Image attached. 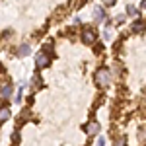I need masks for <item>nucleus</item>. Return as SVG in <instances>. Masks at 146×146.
<instances>
[{
	"label": "nucleus",
	"mask_w": 146,
	"mask_h": 146,
	"mask_svg": "<svg viewBox=\"0 0 146 146\" xmlns=\"http://www.w3.org/2000/svg\"><path fill=\"white\" fill-rule=\"evenodd\" d=\"M94 78H96V84H98V86H107V84L111 82V74H109L107 68H100Z\"/></svg>",
	"instance_id": "nucleus-1"
},
{
	"label": "nucleus",
	"mask_w": 146,
	"mask_h": 146,
	"mask_svg": "<svg viewBox=\"0 0 146 146\" xmlns=\"http://www.w3.org/2000/svg\"><path fill=\"white\" fill-rule=\"evenodd\" d=\"M35 64H37V68H45V66H49L51 64V56L47 55V53H39V55L35 56Z\"/></svg>",
	"instance_id": "nucleus-2"
},
{
	"label": "nucleus",
	"mask_w": 146,
	"mask_h": 146,
	"mask_svg": "<svg viewBox=\"0 0 146 146\" xmlns=\"http://www.w3.org/2000/svg\"><path fill=\"white\" fill-rule=\"evenodd\" d=\"M96 39H98V35H96V31H94V29L86 27V29L82 31V41H84V43L92 45V43H96Z\"/></svg>",
	"instance_id": "nucleus-3"
},
{
	"label": "nucleus",
	"mask_w": 146,
	"mask_h": 146,
	"mask_svg": "<svg viewBox=\"0 0 146 146\" xmlns=\"http://www.w3.org/2000/svg\"><path fill=\"white\" fill-rule=\"evenodd\" d=\"M144 27H146V20L136 18L135 23H133V31H135V33H142V31H144Z\"/></svg>",
	"instance_id": "nucleus-4"
},
{
	"label": "nucleus",
	"mask_w": 146,
	"mask_h": 146,
	"mask_svg": "<svg viewBox=\"0 0 146 146\" xmlns=\"http://www.w3.org/2000/svg\"><path fill=\"white\" fill-rule=\"evenodd\" d=\"M98 131H100V123L98 121H90V123L86 125V133L88 135H96Z\"/></svg>",
	"instance_id": "nucleus-5"
},
{
	"label": "nucleus",
	"mask_w": 146,
	"mask_h": 146,
	"mask_svg": "<svg viewBox=\"0 0 146 146\" xmlns=\"http://www.w3.org/2000/svg\"><path fill=\"white\" fill-rule=\"evenodd\" d=\"M12 84H6V86H2L0 88V96L4 98V100H8V98H12Z\"/></svg>",
	"instance_id": "nucleus-6"
},
{
	"label": "nucleus",
	"mask_w": 146,
	"mask_h": 146,
	"mask_svg": "<svg viewBox=\"0 0 146 146\" xmlns=\"http://www.w3.org/2000/svg\"><path fill=\"white\" fill-rule=\"evenodd\" d=\"M10 115H12L10 107H2V109H0V123H6V121L10 119Z\"/></svg>",
	"instance_id": "nucleus-7"
},
{
	"label": "nucleus",
	"mask_w": 146,
	"mask_h": 146,
	"mask_svg": "<svg viewBox=\"0 0 146 146\" xmlns=\"http://www.w3.org/2000/svg\"><path fill=\"white\" fill-rule=\"evenodd\" d=\"M94 18H96V22H105V14H103V10H101L100 6L94 10Z\"/></svg>",
	"instance_id": "nucleus-8"
},
{
	"label": "nucleus",
	"mask_w": 146,
	"mask_h": 146,
	"mask_svg": "<svg viewBox=\"0 0 146 146\" xmlns=\"http://www.w3.org/2000/svg\"><path fill=\"white\" fill-rule=\"evenodd\" d=\"M31 53V47L29 45H22L20 49H18V56H27Z\"/></svg>",
	"instance_id": "nucleus-9"
},
{
	"label": "nucleus",
	"mask_w": 146,
	"mask_h": 146,
	"mask_svg": "<svg viewBox=\"0 0 146 146\" xmlns=\"http://www.w3.org/2000/svg\"><path fill=\"white\" fill-rule=\"evenodd\" d=\"M127 14L133 16V18H138V10H136L135 6H129V8H127Z\"/></svg>",
	"instance_id": "nucleus-10"
},
{
	"label": "nucleus",
	"mask_w": 146,
	"mask_h": 146,
	"mask_svg": "<svg viewBox=\"0 0 146 146\" xmlns=\"http://www.w3.org/2000/svg\"><path fill=\"white\" fill-rule=\"evenodd\" d=\"M125 20H127V16H125V14H119V16L115 18V22L119 23V25H121V23H125Z\"/></svg>",
	"instance_id": "nucleus-11"
},
{
	"label": "nucleus",
	"mask_w": 146,
	"mask_h": 146,
	"mask_svg": "<svg viewBox=\"0 0 146 146\" xmlns=\"http://www.w3.org/2000/svg\"><path fill=\"white\" fill-rule=\"evenodd\" d=\"M12 140H14L16 144L20 142V131H14V135H12Z\"/></svg>",
	"instance_id": "nucleus-12"
},
{
	"label": "nucleus",
	"mask_w": 146,
	"mask_h": 146,
	"mask_svg": "<svg viewBox=\"0 0 146 146\" xmlns=\"http://www.w3.org/2000/svg\"><path fill=\"white\" fill-rule=\"evenodd\" d=\"M96 146H105V138H103V136H98V140H96Z\"/></svg>",
	"instance_id": "nucleus-13"
},
{
	"label": "nucleus",
	"mask_w": 146,
	"mask_h": 146,
	"mask_svg": "<svg viewBox=\"0 0 146 146\" xmlns=\"http://www.w3.org/2000/svg\"><path fill=\"white\" fill-rule=\"evenodd\" d=\"M39 82H41L39 76H33V78H31V84H33V86H39Z\"/></svg>",
	"instance_id": "nucleus-14"
},
{
	"label": "nucleus",
	"mask_w": 146,
	"mask_h": 146,
	"mask_svg": "<svg viewBox=\"0 0 146 146\" xmlns=\"http://www.w3.org/2000/svg\"><path fill=\"white\" fill-rule=\"evenodd\" d=\"M103 37H105V39H111V31H109V27L103 31Z\"/></svg>",
	"instance_id": "nucleus-15"
},
{
	"label": "nucleus",
	"mask_w": 146,
	"mask_h": 146,
	"mask_svg": "<svg viewBox=\"0 0 146 146\" xmlns=\"http://www.w3.org/2000/svg\"><path fill=\"white\" fill-rule=\"evenodd\" d=\"M125 142H127V140H125V138H119V140H117V142H115V146H125Z\"/></svg>",
	"instance_id": "nucleus-16"
},
{
	"label": "nucleus",
	"mask_w": 146,
	"mask_h": 146,
	"mask_svg": "<svg viewBox=\"0 0 146 146\" xmlns=\"http://www.w3.org/2000/svg\"><path fill=\"white\" fill-rule=\"evenodd\" d=\"M103 2H105V6H113L115 4V0H103Z\"/></svg>",
	"instance_id": "nucleus-17"
},
{
	"label": "nucleus",
	"mask_w": 146,
	"mask_h": 146,
	"mask_svg": "<svg viewBox=\"0 0 146 146\" xmlns=\"http://www.w3.org/2000/svg\"><path fill=\"white\" fill-rule=\"evenodd\" d=\"M140 6H142V8H146V0H142V4H140Z\"/></svg>",
	"instance_id": "nucleus-18"
}]
</instances>
